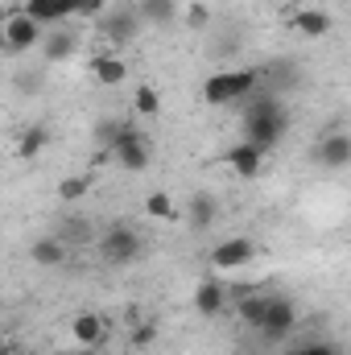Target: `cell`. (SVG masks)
Listing matches in <instances>:
<instances>
[{
	"label": "cell",
	"instance_id": "cell-16",
	"mask_svg": "<svg viewBox=\"0 0 351 355\" xmlns=\"http://www.w3.org/2000/svg\"><path fill=\"white\" fill-rule=\"evenodd\" d=\"M29 261L42 265V268L67 265V244H62V236H42V240H33V244H29Z\"/></svg>",
	"mask_w": 351,
	"mask_h": 355
},
{
	"label": "cell",
	"instance_id": "cell-30",
	"mask_svg": "<svg viewBox=\"0 0 351 355\" xmlns=\"http://www.w3.org/2000/svg\"><path fill=\"white\" fill-rule=\"evenodd\" d=\"M8 355H29V352H8Z\"/></svg>",
	"mask_w": 351,
	"mask_h": 355
},
{
	"label": "cell",
	"instance_id": "cell-15",
	"mask_svg": "<svg viewBox=\"0 0 351 355\" xmlns=\"http://www.w3.org/2000/svg\"><path fill=\"white\" fill-rule=\"evenodd\" d=\"M50 141H54L50 124H25V128L17 132V157H21V162H33V157L46 153Z\"/></svg>",
	"mask_w": 351,
	"mask_h": 355
},
{
	"label": "cell",
	"instance_id": "cell-3",
	"mask_svg": "<svg viewBox=\"0 0 351 355\" xmlns=\"http://www.w3.org/2000/svg\"><path fill=\"white\" fill-rule=\"evenodd\" d=\"M95 248H99V257L108 261V265H132L137 257H141V236H137V227H128V223H112L99 240H95Z\"/></svg>",
	"mask_w": 351,
	"mask_h": 355
},
{
	"label": "cell",
	"instance_id": "cell-4",
	"mask_svg": "<svg viewBox=\"0 0 351 355\" xmlns=\"http://www.w3.org/2000/svg\"><path fill=\"white\" fill-rule=\"evenodd\" d=\"M0 37H4V50H17V54H25V50L42 46L46 29H42L37 21H29V17L17 8V12H8V17H4V25H0Z\"/></svg>",
	"mask_w": 351,
	"mask_h": 355
},
{
	"label": "cell",
	"instance_id": "cell-9",
	"mask_svg": "<svg viewBox=\"0 0 351 355\" xmlns=\"http://www.w3.org/2000/svg\"><path fill=\"white\" fill-rule=\"evenodd\" d=\"M223 166H228L232 174L240 178V182H252V178H261L264 153L257 149V145H248V141H240V145H232V149L223 153Z\"/></svg>",
	"mask_w": 351,
	"mask_h": 355
},
{
	"label": "cell",
	"instance_id": "cell-28",
	"mask_svg": "<svg viewBox=\"0 0 351 355\" xmlns=\"http://www.w3.org/2000/svg\"><path fill=\"white\" fill-rule=\"evenodd\" d=\"M285 355H343L335 343H298V347H289Z\"/></svg>",
	"mask_w": 351,
	"mask_h": 355
},
{
	"label": "cell",
	"instance_id": "cell-8",
	"mask_svg": "<svg viewBox=\"0 0 351 355\" xmlns=\"http://www.w3.org/2000/svg\"><path fill=\"white\" fill-rule=\"evenodd\" d=\"M21 12L29 21H37L42 29H54V25H62V21L75 17V0H25Z\"/></svg>",
	"mask_w": 351,
	"mask_h": 355
},
{
	"label": "cell",
	"instance_id": "cell-13",
	"mask_svg": "<svg viewBox=\"0 0 351 355\" xmlns=\"http://www.w3.org/2000/svg\"><path fill=\"white\" fill-rule=\"evenodd\" d=\"M103 335H108V327H103V318L95 310H83V314L71 318V339L79 347H103Z\"/></svg>",
	"mask_w": 351,
	"mask_h": 355
},
{
	"label": "cell",
	"instance_id": "cell-23",
	"mask_svg": "<svg viewBox=\"0 0 351 355\" xmlns=\"http://www.w3.org/2000/svg\"><path fill=\"white\" fill-rule=\"evenodd\" d=\"M145 215L170 223V219H178V207H174V198H170L166 190H149V194H145Z\"/></svg>",
	"mask_w": 351,
	"mask_h": 355
},
{
	"label": "cell",
	"instance_id": "cell-6",
	"mask_svg": "<svg viewBox=\"0 0 351 355\" xmlns=\"http://www.w3.org/2000/svg\"><path fill=\"white\" fill-rule=\"evenodd\" d=\"M244 128H248V145H257L261 153H268L281 137H285V128H289V116L285 112H268V116H244Z\"/></svg>",
	"mask_w": 351,
	"mask_h": 355
},
{
	"label": "cell",
	"instance_id": "cell-12",
	"mask_svg": "<svg viewBox=\"0 0 351 355\" xmlns=\"http://www.w3.org/2000/svg\"><path fill=\"white\" fill-rule=\"evenodd\" d=\"M314 157L327 166V170H348L351 166V137L348 132H327L314 149Z\"/></svg>",
	"mask_w": 351,
	"mask_h": 355
},
{
	"label": "cell",
	"instance_id": "cell-21",
	"mask_svg": "<svg viewBox=\"0 0 351 355\" xmlns=\"http://www.w3.org/2000/svg\"><path fill=\"white\" fill-rule=\"evenodd\" d=\"M132 112H137V116H145V120L162 116V91L153 87V83H141V87L132 91Z\"/></svg>",
	"mask_w": 351,
	"mask_h": 355
},
{
	"label": "cell",
	"instance_id": "cell-10",
	"mask_svg": "<svg viewBox=\"0 0 351 355\" xmlns=\"http://www.w3.org/2000/svg\"><path fill=\"white\" fill-rule=\"evenodd\" d=\"M223 306H228V285L219 277H203L194 285V310H198V318H219Z\"/></svg>",
	"mask_w": 351,
	"mask_h": 355
},
{
	"label": "cell",
	"instance_id": "cell-7",
	"mask_svg": "<svg viewBox=\"0 0 351 355\" xmlns=\"http://www.w3.org/2000/svg\"><path fill=\"white\" fill-rule=\"evenodd\" d=\"M293 327H298V306L289 297H268L257 331H261L264 339H285V335H293Z\"/></svg>",
	"mask_w": 351,
	"mask_h": 355
},
{
	"label": "cell",
	"instance_id": "cell-25",
	"mask_svg": "<svg viewBox=\"0 0 351 355\" xmlns=\"http://www.w3.org/2000/svg\"><path fill=\"white\" fill-rule=\"evenodd\" d=\"M120 124H124L120 116H108V120H99V124H95V145H99V149H112V141H116Z\"/></svg>",
	"mask_w": 351,
	"mask_h": 355
},
{
	"label": "cell",
	"instance_id": "cell-2",
	"mask_svg": "<svg viewBox=\"0 0 351 355\" xmlns=\"http://www.w3.org/2000/svg\"><path fill=\"white\" fill-rule=\"evenodd\" d=\"M112 153H116V162H120V170H128V174H141V170H149L153 166V145L141 137V128L137 124H120V132H116V141H112Z\"/></svg>",
	"mask_w": 351,
	"mask_h": 355
},
{
	"label": "cell",
	"instance_id": "cell-20",
	"mask_svg": "<svg viewBox=\"0 0 351 355\" xmlns=\"http://www.w3.org/2000/svg\"><path fill=\"white\" fill-rule=\"evenodd\" d=\"M91 186H95V178L91 174L62 178V182H58V202H67V207H71V202H83V198L91 194Z\"/></svg>",
	"mask_w": 351,
	"mask_h": 355
},
{
	"label": "cell",
	"instance_id": "cell-29",
	"mask_svg": "<svg viewBox=\"0 0 351 355\" xmlns=\"http://www.w3.org/2000/svg\"><path fill=\"white\" fill-rule=\"evenodd\" d=\"M108 0H75V17H103Z\"/></svg>",
	"mask_w": 351,
	"mask_h": 355
},
{
	"label": "cell",
	"instance_id": "cell-26",
	"mask_svg": "<svg viewBox=\"0 0 351 355\" xmlns=\"http://www.w3.org/2000/svg\"><path fill=\"white\" fill-rule=\"evenodd\" d=\"M186 25H190V29H207V25H211V8L198 4V0L186 4Z\"/></svg>",
	"mask_w": 351,
	"mask_h": 355
},
{
	"label": "cell",
	"instance_id": "cell-24",
	"mask_svg": "<svg viewBox=\"0 0 351 355\" xmlns=\"http://www.w3.org/2000/svg\"><path fill=\"white\" fill-rule=\"evenodd\" d=\"M264 306H268V297H261V293H244V297L236 302V314H240V322H248V327H261Z\"/></svg>",
	"mask_w": 351,
	"mask_h": 355
},
{
	"label": "cell",
	"instance_id": "cell-22",
	"mask_svg": "<svg viewBox=\"0 0 351 355\" xmlns=\"http://www.w3.org/2000/svg\"><path fill=\"white\" fill-rule=\"evenodd\" d=\"M42 50H46V58H50V62H62V58H71V54H75V33H67L62 25H54Z\"/></svg>",
	"mask_w": 351,
	"mask_h": 355
},
{
	"label": "cell",
	"instance_id": "cell-17",
	"mask_svg": "<svg viewBox=\"0 0 351 355\" xmlns=\"http://www.w3.org/2000/svg\"><path fill=\"white\" fill-rule=\"evenodd\" d=\"M289 25H293V29H298L302 37H327V33L335 29L331 12H323V8H298Z\"/></svg>",
	"mask_w": 351,
	"mask_h": 355
},
{
	"label": "cell",
	"instance_id": "cell-5",
	"mask_svg": "<svg viewBox=\"0 0 351 355\" xmlns=\"http://www.w3.org/2000/svg\"><path fill=\"white\" fill-rule=\"evenodd\" d=\"M252 257H257V244H252L248 236H228V240H219V244L211 248V268L236 272V268L252 265Z\"/></svg>",
	"mask_w": 351,
	"mask_h": 355
},
{
	"label": "cell",
	"instance_id": "cell-27",
	"mask_svg": "<svg viewBox=\"0 0 351 355\" xmlns=\"http://www.w3.org/2000/svg\"><path fill=\"white\" fill-rule=\"evenodd\" d=\"M153 339H157V327H153V322H137V327H132V335H128V343H132V347H149Z\"/></svg>",
	"mask_w": 351,
	"mask_h": 355
},
{
	"label": "cell",
	"instance_id": "cell-19",
	"mask_svg": "<svg viewBox=\"0 0 351 355\" xmlns=\"http://www.w3.org/2000/svg\"><path fill=\"white\" fill-rule=\"evenodd\" d=\"M178 12H182L178 0H141V8H137V17L141 21H153V25H170Z\"/></svg>",
	"mask_w": 351,
	"mask_h": 355
},
{
	"label": "cell",
	"instance_id": "cell-11",
	"mask_svg": "<svg viewBox=\"0 0 351 355\" xmlns=\"http://www.w3.org/2000/svg\"><path fill=\"white\" fill-rule=\"evenodd\" d=\"M215 219H219V198L211 190H194L186 202V223L194 232H207V227H215Z\"/></svg>",
	"mask_w": 351,
	"mask_h": 355
},
{
	"label": "cell",
	"instance_id": "cell-14",
	"mask_svg": "<svg viewBox=\"0 0 351 355\" xmlns=\"http://www.w3.org/2000/svg\"><path fill=\"white\" fill-rule=\"evenodd\" d=\"M91 79H95L99 87H120V83L128 79V62H124L120 54H95V58H91Z\"/></svg>",
	"mask_w": 351,
	"mask_h": 355
},
{
	"label": "cell",
	"instance_id": "cell-18",
	"mask_svg": "<svg viewBox=\"0 0 351 355\" xmlns=\"http://www.w3.org/2000/svg\"><path fill=\"white\" fill-rule=\"evenodd\" d=\"M103 17H108V12H103ZM137 29H141V17H137V12H112V17L103 21V33H108L116 46L132 42V37H137Z\"/></svg>",
	"mask_w": 351,
	"mask_h": 355
},
{
	"label": "cell",
	"instance_id": "cell-1",
	"mask_svg": "<svg viewBox=\"0 0 351 355\" xmlns=\"http://www.w3.org/2000/svg\"><path fill=\"white\" fill-rule=\"evenodd\" d=\"M257 87H261V71H252V67H244V71H219V75L203 79V103L223 107V103L248 99Z\"/></svg>",
	"mask_w": 351,
	"mask_h": 355
}]
</instances>
